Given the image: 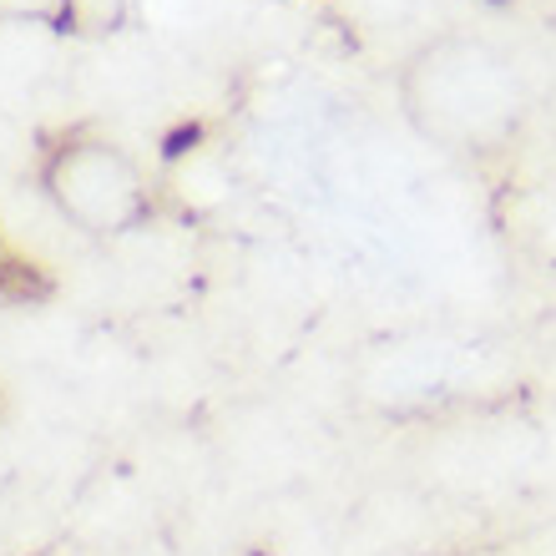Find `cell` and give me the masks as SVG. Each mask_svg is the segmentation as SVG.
Here are the masks:
<instances>
[{
  "instance_id": "1",
  "label": "cell",
  "mask_w": 556,
  "mask_h": 556,
  "mask_svg": "<svg viewBox=\"0 0 556 556\" xmlns=\"http://www.w3.org/2000/svg\"><path fill=\"white\" fill-rule=\"evenodd\" d=\"M46 188H51L61 213L81 223L87 233H122L147 213V192L137 182V167L106 142L66 147L51 162Z\"/></svg>"
},
{
  "instance_id": "2",
  "label": "cell",
  "mask_w": 556,
  "mask_h": 556,
  "mask_svg": "<svg viewBox=\"0 0 556 556\" xmlns=\"http://www.w3.org/2000/svg\"><path fill=\"white\" fill-rule=\"evenodd\" d=\"M0 21H41V26H56V21H72V0H0Z\"/></svg>"
}]
</instances>
